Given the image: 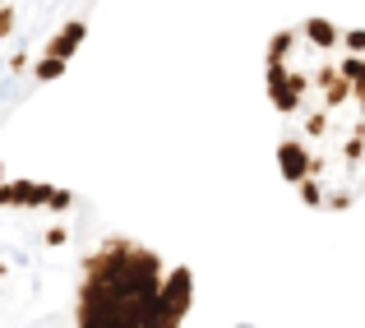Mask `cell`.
<instances>
[{
	"mask_svg": "<svg viewBox=\"0 0 365 328\" xmlns=\"http://www.w3.org/2000/svg\"><path fill=\"white\" fill-rule=\"evenodd\" d=\"M277 171L296 199L342 213L365 199V28L296 19L264 56Z\"/></svg>",
	"mask_w": 365,
	"mask_h": 328,
	"instance_id": "obj_1",
	"label": "cell"
},
{
	"mask_svg": "<svg viewBox=\"0 0 365 328\" xmlns=\"http://www.w3.org/2000/svg\"><path fill=\"white\" fill-rule=\"evenodd\" d=\"M195 301L190 268L130 236H107L79 264L74 328H180Z\"/></svg>",
	"mask_w": 365,
	"mask_h": 328,
	"instance_id": "obj_2",
	"label": "cell"
},
{
	"mask_svg": "<svg viewBox=\"0 0 365 328\" xmlns=\"http://www.w3.org/2000/svg\"><path fill=\"white\" fill-rule=\"evenodd\" d=\"M83 37H88V19L74 14V19H65V24L56 28L51 37H46V46H42L37 56H56V61H70V56L83 46Z\"/></svg>",
	"mask_w": 365,
	"mask_h": 328,
	"instance_id": "obj_3",
	"label": "cell"
},
{
	"mask_svg": "<svg viewBox=\"0 0 365 328\" xmlns=\"http://www.w3.org/2000/svg\"><path fill=\"white\" fill-rule=\"evenodd\" d=\"M65 65H70V61H56V56H37L28 74H33V83H56V79L65 74Z\"/></svg>",
	"mask_w": 365,
	"mask_h": 328,
	"instance_id": "obj_4",
	"label": "cell"
},
{
	"mask_svg": "<svg viewBox=\"0 0 365 328\" xmlns=\"http://www.w3.org/2000/svg\"><path fill=\"white\" fill-rule=\"evenodd\" d=\"M14 28H19V9L5 0V5H0V42H9V33H14Z\"/></svg>",
	"mask_w": 365,
	"mask_h": 328,
	"instance_id": "obj_5",
	"label": "cell"
},
{
	"mask_svg": "<svg viewBox=\"0 0 365 328\" xmlns=\"http://www.w3.org/2000/svg\"><path fill=\"white\" fill-rule=\"evenodd\" d=\"M0 180H5V162H0Z\"/></svg>",
	"mask_w": 365,
	"mask_h": 328,
	"instance_id": "obj_6",
	"label": "cell"
},
{
	"mask_svg": "<svg viewBox=\"0 0 365 328\" xmlns=\"http://www.w3.org/2000/svg\"><path fill=\"white\" fill-rule=\"evenodd\" d=\"M0 5H5V0H0Z\"/></svg>",
	"mask_w": 365,
	"mask_h": 328,
	"instance_id": "obj_7",
	"label": "cell"
}]
</instances>
